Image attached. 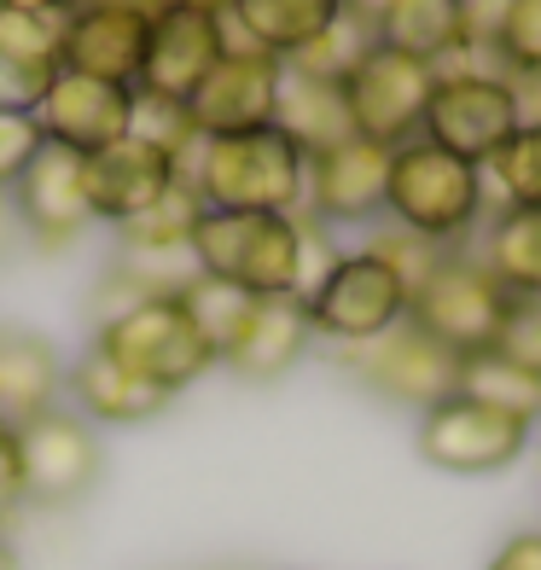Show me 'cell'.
Returning <instances> with one entry per match:
<instances>
[{
	"label": "cell",
	"mask_w": 541,
	"mask_h": 570,
	"mask_svg": "<svg viewBox=\"0 0 541 570\" xmlns=\"http://www.w3.org/2000/svg\"><path fill=\"white\" fill-rule=\"evenodd\" d=\"M198 216H204V198L193 193V180L180 175L175 187L151 204V210L128 216L117 227V239H122L128 256H180V250H187V239H193V222Z\"/></svg>",
	"instance_id": "4316f807"
},
{
	"label": "cell",
	"mask_w": 541,
	"mask_h": 570,
	"mask_svg": "<svg viewBox=\"0 0 541 570\" xmlns=\"http://www.w3.org/2000/svg\"><path fill=\"white\" fill-rule=\"evenodd\" d=\"M506 88H512V106H519V122H535L541 128V70L506 76Z\"/></svg>",
	"instance_id": "f35d334b"
},
{
	"label": "cell",
	"mask_w": 541,
	"mask_h": 570,
	"mask_svg": "<svg viewBox=\"0 0 541 570\" xmlns=\"http://www.w3.org/2000/svg\"><path fill=\"white\" fill-rule=\"evenodd\" d=\"M23 507V460H18V431L0 425V524Z\"/></svg>",
	"instance_id": "8d00e7d4"
},
{
	"label": "cell",
	"mask_w": 541,
	"mask_h": 570,
	"mask_svg": "<svg viewBox=\"0 0 541 570\" xmlns=\"http://www.w3.org/2000/svg\"><path fill=\"white\" fill-rule=\"evenodd\" d=\"M512 297L501 292V279L489 274L478 256L449 250L443 263L431 268V279L407 297V321H414L425 338H436L449 355H478L495 350V332L506 321Z\"/></svg>",
	"instance_id": "5b68a950"
},
{
	"label": "cell",
	"mask_w": 541,
	"mask_h": 570,
	"mask_svg": "<svg viewBox=\"0 0 541 570\" xmlns=\"http://www.w3.org/2000/svg\"><path fill=\"white\" fill-rule=\"evenodd\" d=\"M180 175L193 180L204 210L297 216L303 210V187H308V158L268 122V128H250V135L198 140L187 158H180Z\"/></svg>",
	"instance_id": "7a4b0ae2"
},
{
	"label": "cell",
	"mask_w": 541,
	"mask_h": 570,
	"mask_svg": "<svg viewBox=\"0 0 541 570\" xmlns=\"http://www.w3.org/2000/svg\"><path fill=\"white\" fill-rule=\"evenodd\" d=\"M454 391L506 413V420H519V425H541V373H524L519 361H506L501 350L460 355V384Z\"/></svg>",
	"instance_id": "d4e9b609"
},
{
	"label": "cell",
	"mask_w": 541,
	"mask_h": 570,
	"mask_svg": "<svg viewBox=\"0 0 541 570\" xmlns=\"http://www.w3.org/2000/svg\"><path fill=\"white\" fill-rule=\"evenodd\" d=\"M151 12H158V0H76L65 18V70L135 88Z\"/></svg>",
	"instance_id": "4fadbf2b"
},
{
	"label": "cell",
	"mask_w": 541,
	"mask_h": 570,
	"mask_svg": "<svg viewBox=\"0 0 541 570\" xmlns=\"http://www.w3.org/2000/svg\"><path fill=\"white\" fill-rule=\"evenodd\" d=\"M180 303H187V315L198 321V332L210 338V350H216V361H222L227 344L239 338V326L250 321V303H256V297H245L239 285H222V279L193 274L187 285H180Z\"/></svg>",
	"instance_id": "4dcf8cb0"
},
{
	"label": "cell",
	"mask_w": 541,
	"mask_h": 570,
	"mask_svg": "<svg viewBox=\"0 0 541 570\" xmlns=\"http://www.w3.org/2000/svg\"><path fill=\"white\" fill-rule=\"evenodd\" d=\"M175 180H180V158L164 151V146H151V140H140V135H122L117 146L82 158L88 210H94V222H111V227H122L128 216L151 210Z\"/></svg>",
	"instance_id": "e0dca14e"
},
{
	"label": "cell",
	"mask_w": 541,
	"mask_h": 570,
	"mask_svg": "<svg viewBox=\"0 0 541 570\" xmlns=\"http://www.w3.org/2000/svg\"><path fill=\"white\" fill-rule=\"evenodd\" d=\"M344 111L350 128L361 140H373L384 151H396L407 140H420V122L431 106V88H436V70L425 59H407L396 47H373L350 76H344Z\"/></svg>",
	"instance_id": "52a82bcc"
},
{
	"label": "cell",
	"mask_w": 541,
	"mask_h": 570,
	"mask_svg": "<svg viewBox=\"0 0 541 570\" xmlns=\"http://www.w3.org/2000/svg\"><path fill=\"white\" fill-rule=\"evenodd\" d=\"M23 460V507H70L99 483V436L76 407H47L18 425Z\"/></svg>",
	"instance_id": "8fae6325"
},
{
	"label": "cell",
	"mask_w": 541,
	"mask_h": 570,
	"mask_svg": "<svg viewBox=\"0 0 541 570\" xmlns=\"http://www.w3.org/2000/svg\"><path fill=\"white\" fill-rule=\"evenodd\" d=\"M47 146L36 111H0V198L18 187V175L30 169V158Z\"/></svg>",
	"instance_id": "836d02e7"
},
{
	"label": "cell",
	"mask_w": 541,
	"mask_h": 570,
	"mask_svg": "<svg viewBox=\"0 0 541 570\" xmlns=\"http://www.w3.org/2000/svg\"><path fill=\"white\" fill-rule=\"evenodd\" d=\"M478 263L501 279L506 297H541V210H501Z\"/></svg>",
	"instance_id": "484cf974"
},
{
	"label": "cell",
	"mask_w": 541,
	"mask_h": 570,
	"mask_svg": "<svg viewBox=\"0 0 541 570\" xmlns=\"http://www.w3.org/2000/svg\"><path fill=\"white\" fill-rule=\"evenodd\" d=\"M495 350L519 361L524 373H541V297H512L506 321L495 332Z\"/></svg>",
	"instance_id": "e575fe53"
},
{
	"label": "cell",
	"mask_w": 541,
	"mask_h": 570,
	"mask_svg": "<svg viewBox=\"0 0 541 570\" xmlns=\"http://www.w3.org/2000/svg\"><path fill=\"white\" fill-rule=\"evenodd\" d=\"M36 122H41V135L53 146L76 151V158H94V151L117 146L128 128H135V88L59 70L53 88H47V99L36 106Z\"/></svg>",
	"instance_id": "9a60e30c"
},
{
	"label": "cell",
	"mask_w": 541,
	"mask_h": 570,
	"mask_svg": "<svg viewBox=\"0 0 541 570\" xmlns=\"http://www.w3.org/2000/svg\"><path fill=\"white\" fill-rule=\"evenodd\" d=\"M187 256L204 279L239 285L245 297H308L321 274L338 263V245L321 222L274 210H204L193 222Z\"/></svg>",
	"instance_id": "6da1fadb"
},
{
	"label": "cell",
	"mask_w": 541,
	"mask_h": 570,
	"mask_svg": "<svg viewBox=\"0 0 541 570\" xmlns=\"http://www.w3.org/2000/svg\"><path fill=\"white\" fill-rule=\"evenodd\" d=\"M489 570H541V530H524V535H506Z\"/></svg>",
	"instance_id": "74e56055"
},
{
	"label": "cell",
	"mask_w": 541,
	"mask_h": 570,
	"mask_svg": "<svg viewBox=\"0 0 541 570\" xmlns=\"http://www.w3.org/2000/svg\"><path fill=\"white\" fill-rule=\"evenodd\" d=\"M338 361L373 396L396 402V407H420V413L436 407L443 396H454V384H460V355H449L436 338H425L414 321L378 332L373 344L338 350Z\"/></svg>",
	"instance_id": "30bf717a"
},
{
	"label": "cell",
	"mask_w": 541,
	"mask_h": 570,
	"mask_svg": "<svg viewBox=\"0 0 541 570\" xmlns=\"http://www.w3.org/2000/svg\"><path fill=\"white\" fill-rule=\"evenodd\" d=\"M506 7L512 0H460V36H466L472 53H489V41H495Z\"/></svg>",
	"instance_id": "d590c367"
},
{
	"label": "cell",
	"mask_w": 541,
	"mask_h": 570,
	"mask_svg": "<svg viewBox=\"0 0 541 570\" xmlns=\"http://www.w3.org/2000/svg\"><path fill=\"white\" fill-rule=\"evenodd\" d=\"M0 570H18V553H12V541L0 535Z\"/></svg>",
	"instance_id": "7bdbcfd3"
},
{
	"label": "cell",
	"mask_w": 541,
	"mask_h": 570,
	"mask_svg": "<svg viewBox=\"0 0 541 570\" xmlns=\"http://www.w3.org/2000/svg\"><path fill=\"white\" fill-rule=\"evenodd\" d=\"M512 128H519V106H512L506 76H495V70H454V76H436L425 122H420V140L443 146V151H454V158H466V164L483 169L506 146Z\"/></svg>",
	"instance_id": "ba28073f"
},
{
	"label": "cell",
	"mask_w": 541,
	"mask_h": 570,
	"mask_svg": "<svg viewBox=\"0 0 541 570\" xmlns=\"http://www.w3.org/2000/svg\"><path fill=\"white\" fill-rule=\"evenodd\" d=\"M274 128L286 135L303 158H321V151L344 146L355 128L344 111V88L338 82H321V76H303L286 65L279 76V106H274Z\"/></svg>",
	"instance_id": "603a6c76"
},
{
	"label": "cell",
	"mask_w": 541,
	"mask_h": 570,
	"mask_svg": "<svg viewBox=\"0 0 541 570\" xmlns=\"http://www.w3.org/2000/svg\"><path fill=\"white\" fill-rule=\"evenodd\" d=\"M373 47H378V30H373V23L361 18V12H350V7H344V12L332 18L326 30H321L315 41H308L297 59H286V65H292V70H303V76H321V82H344V76H350L361 59H367Z\"/></svg>",
	"instance_id": "f1b7e54d"
},
{
	"label": "cell",
	"mask_w": 541,
	"mask_h": 570,
	"mask_svg": "<svg viewBox=\"0 0 541 570\" xmlns=\"http://www.w3.org/2000/svg\"><path fill=\"white\" fill-rule=\"evenodd\" d=\"M65 18L70 12L0 7V59H18L36 70H65Z\"/></svg>",
	"instance_id": "f546056e"
},
{
	"label": "cell",
	"mask_w": 541,
	"mask_h": 570,
	"mask_svg": "<svg viewBox=\"0 0 541 570\" xmlns=\"http://www.w3.org/2000/svg\"><path fill=\"white\" fill-rule=\"evenodd\" d=\"M384 216L391 227L431 239L443 250H460L466 233L489 216L483 169L454 158V151L431 140H407L391 151V175H384Z\"/></svg>",
	"instance_id": "3957f363"
},
{
	"label": "cell",
	"mask_w": 541,
	"mask_h": 570,
	"mask_svg": "<svg viewBox=\"0 0 541 570\" xmlns=\"http://www.w3.org/2000/svg\"><path fill=\"white\" fill-rule=\"evenodd\" d=\"M378 263H391L396 268V279L407 285V297L420 292V285L431 279V268L443 263V245H431V239H414V233H402V227H384V233H373V245H367Z\"/></svg>",
	"instance_id": "d6a6232c"
},
{
	"label": "cell",
	"mask_w": 541,
	"mask_h": 570,
	"mask_svg": "<svg viewBox=\"0 0 541 570\" xmlns=\"http://www.w3.org/2000/svg\"><path fill=\"white\" fill-rule=\"evenodd\" d=\"M94 350H106L117 367H128L135 379L158 384L164 396H180L187 384H198L204 373L216 367V350L198 332V321L187 315L180 292L146 297L135 308H122V315L99 321L94 326Z\"/></svg>",
	"instance_id": "277c9868"
},
{
	"label": "cell",
	"mask_w": 541,
	"mask_h": 570,
	"mask_svg": "<svg viewBox=\"0 0 541 570\" xmlns=\"http://www.w3.org/2000/svg\"><path fill=\"white\" fill-rule=\"evenodd\" d=\"M227 53V23L210 12H187V7H158L151 12V36H146V65L135 94L164 99V106H187L198 82L216 70Z\"/></svg>",
	"instance_id": "5bb4252c"
},
{
	"label": "cell",
	"mask_w": 541,
	"mask_h": 570,
	"mask_svg": "<svg viewBox=\"0 0 541 570\" xmlns=\"http://www.w3.org/2000/svg\"><path fill=\"white\" fill-rule=\"evenodd\" d=\"M308 326L315 338H332L338 350L350 344H373L378 332H391L407 321V285L396 279L391 263L361 245V250H338V263L321 274V285L303 297Z\"/></svg>",
	"instance_id": "8992f818"
},
{
	"label": "cell",
	"mask_w": 541,
	"mask_h": 570,
	"mask_svg": "<svg viewBox=\"0 0 541 570\" xmlns=\"http://www.w3.org/2000/svg\"><path fill=\"white\" fill-rule=\"evenodd\" d=\"M12 222L30 233L41 250H65L76 233L94 222L88 193H82V158L47 140L12 187Z\"/></svg>",
	"instance_id": "ac0fdd59"
},
{
	"label": "cell",
	"mask_w": 541,
	"mask_h": 570,
	"mask_svg": "<svg viewBox=\"0 0 541 570\" xmlns=\"http://www.w3.org/2000/svg\"><path fill=\"white\" fill-rule=\"evenodd\" d=\"M12 245H18V222H12V204L0 198V263L12 256Z\"/></svg>",
	"instance_id": "ab89813d"
},
{
	"label": "cell",
	"mask_w": 541,
	"mask_h": 570,
	"mask_svg": "<svg viewBox=\"0 0 541 570\" xmlns=\"http://www.w3.org/2000/svg\"><path fill=\"white\" fill-rule=\"evenodd\" d=\"M0 7H23V12H70L76 0H0Z\"/></svg>",
	"instance_id": "b9f144b4"
},
{
	"label": "cell",
	"mask_w": 541,
	"mask_h": 570,
	"mask_svg": "<svg viewBox=\"0 0 541 570\" xmlns=\"http://www.w3.org/2000/svg\"><path fill=\"white\" fill-rule=\"evenodd\" d=\"M65 396V361L30 326H0V425H30Z\"/></svg>",
	"instance_id": "44dd1931"
},
{
	"label": "cell",
	"mask_w": 541,
	"mask_h": 570,
	"mask_svg": "<svg viewBox=\"0 0 541 570\" xmlns=\"http://www.w3.org/2000/svg\"><path fill=\"white\" fill-rule=\"evenodd\" d=\"M279 76L286 65L256 53V47L227 41V53L216 59V70L198 82V94L187 99V122L198 140H222V135H250V128H268L274 106H279Z\"/></svg>",
	"instance_id": "7c38bea8"
},
{
	"label": "cell",
	"mask_w": 541,
	"mask_h": 570,
	"mask_svg": "<svg viewBox=\"0 0 541 570\" xmlns=\"http://www.w3.org/2000/svg\"><path fill=\"white\" fill-rule=\"evenodd\" d=\"M308 344H315V326H308V308L297 297H256L250 321L222 355V367H234L250 384H274L308 355Z\"/></svg>",
	"instance_id": "d6986e66"
},
{
	"label": "cell",
	"mask_w": 541,
	"mask_h": 570,
	"mask_svg": "<svg viewBox=\"0 0 541 570\" xmlns=\"http://www.w3.org/2000/svg\"><path fill=\"white\" fill-rule=\"evenodd\" d=\"M384 175H391V151L350 135L344 146L308 158V187H303V216L321 227H361L384 216Z\"/></svg>",
	"instance_id": "2e32d148"
},
{
	"label": "cell",
	"mask_w": 541,
	"mask_h": 570,
	"mask_svg": "<svg viewBox=\"0 0 541 570\" xmlns=\"http://www.w3.org/2000/svg\"><path fill=\"white\" fill-rule=\"evenodd\" d=\"M65 391H70L76 413H82L88 425H146L175 402V396L158 391V384H146L128 367H117V361L106 350H94V344L65 367Z\"/></svg>",
	"instance_id": "ffe728a7"
},
{
	"label": "cell",
	"mask_w": 541,
	"mask_h": 570,
	"mask_svg": "<svg viewBox=\"0 0 541 570\" xmlns=\"http://www.w3.org/2000/svg\"><path fill=\"white\" fill-rule=\"evenodd\" d=\"M378 47H396L407 59H449L454 47H466L460 36V0H378Z\"/></svg>",
	"instance_id": "cb8c5ba5"
},
{
	"label": "cell",
	"mask_w": 541,
	"mask_h": 570,
	"mask_svg": "<svg viewBox=\"0 0 541 570\" xmlns=\"http://www.w3.org/2000/svg\"><path fill=\"white\" fill-rule=\"evenodd\" d=\"M414 443H420V460H431L436 472L489 478V472H506V465L530 449V425L506 420V413L454 391V396H443L436 407L420 413Z\"/></svg>",
	"instance_id": "9c48e42d"
},
{
	"label": "cell",
	"mask_w": 541,
	"mask_h": 570,
	"mask_svg": "<svg viewBox=\"0 0 541 570\" xmlns=\"http://www.w3.org/2000/svg\"><path fill=\"white\" fill-rule=\"evenodd\" d=\"M158 7H187V12H210V18H227L234 0H158Z\"/></svg>",
	"instance_id": "60d3db41"
},
{
	"label": "cell",
	"mask_w": 541,
	"mask_h": 570,
	"mask_svg": "<svg viewBox=\"0 0 541 570\" xmlns=\"http://www.w3.org/2000/svg\"><path fill=\"white\" fill-rule=\"evenodd\" d=\"M344 12V0H234L222 23L239 30V47H256L268 59H297L332 18ZM234 41V36H227Z\"/></svg>",
	"instance_id": "7402d4cb"
},
{
	"label": "cell",
	"mask_w": 541,
	"mask_h": 570,
	"mask_svg": "<svg viewBox=\"0 0 541 570\" xmlns=\"http://www.w3.org/2000/svg\"><path fill=\"white\" fill-rule=\"evenodd\" d=\"M489 59H495L501 76L541 70V0H512L495 41H489Z\"/></svg>",
	"instance_id": "1f68e13d"
},
{
	"label": "cell",
	"mask_w": 541,
	"mask_h": 570,
	"mask_svg": "<svg viewBox=\"0 0 541 570\" xmlns=\"http://www.w3.org/2000/svg\"><path fill=\"white\" fill-rule=\"evenodd\" d=\"M483 193H495L501 210H541V128L535 122H519L506 135V146L483 164Z\"/></svg>",
	"instance_id": "83f0119b"
}]
</instances>
